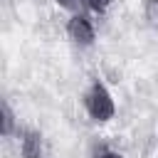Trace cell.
Here are the masks:
<instances>
[{
	"label": "cell",
	"instance_id": "cell-1",
	"mask_svg": "<svg viewBox=\"0 0 158 158\" xmlns=\"http://www.w3.org/2000/svg\"><path fill=\"white\" fill-rule=\"evenodd\" d=\"M84 109H86V114L91 116V121H96V123H104V121L114 118V114H116L114 96H111V91H109L99 79L91 81L89 89L84 91Z\"/></svg>",
	"mask_w": 158,
	"mask_h": 158
},
{
	"label": "cell",
	"instance_id": "cell-2",
	"mask_svg": "<svg viewBox=\"0 0 158 158\" xmlns=\"http://www.w3.org/2000/svg\"><path fill=\"white\" fill-rule=\"evenodd\" d=\"M67 35H69V40H72L74 44H79V47H89V44H94V40H96L94 22H91L84 12H77V15L69 17V22H67Z\"/></svg>",
	"mask_w": 158,
	"mask_h": 158
},
{
	"label": "cell",
	"instance_id": "cell-3",
	"mask_svg": "<svg viewBox=\"0 0 158 158\" xmlns=\"http://www.w3.org/2000/svg\"><path fill=\"white\" fill-rule=\"evenodd\" d=\"M20 151H22V158H42L44 151H42V136H40V131H35V128L22 131Z\"/></svg>",
	"mask_w": 158,
	"mask_h": 158
},
{
	"label": "cell",
	"instance_id": "cell-4",
	"mask_svg": "<svg viewBox=\"0 0 158 158\" xmlns=\"http://www.w3.org/2000/svg\"><path fill=\"white\" fill-rule=\"evenodd\" d=\"M12 128H15V116H12V109L7 101H2V136H12Z\"/></svg>",
	"mask_w": 158,
	"mask_h": 158
},
{
	"label": "cell",
	"instance_id": "cell-5",
	"mask_svg": "<svg viewBox=\"0 0 158 158\" xmlns=\"http://www.w3.org/2000/svg\"><path fill=\"white\" fill-rule=\"evenodd\" d=\"M143 15H146L148 25L158 27V0H146L143 2Z\"/></svg>",
	"mask_w": 158,
	"mask_h": 158
},
{
	"label": "cell",
	"instance_id": "cell-6",
	"mask_svg": "<svg viewBox=\"0 0 158 158\" xmlns=\"http://www.w3.org/2000/svg\"><path fill=\"white\" fill-rule=\"evenodd\" d=\"M84 5L94 12V15H104L106 10H109V5H111V0H84Z\"/></svg>",
	"mask_w": 158,
	"mask_h": 158
},
{
	"label": "cell",
	"instance_id": "cell-7",
	"mask_svg": "<svg viewBox=\"0 0 158 158\" xmlns=\"http://www.w3.org/2000/svg\"><path fill=\"white\" fill-rule=\"evenodd\" d=\"M94 158H126V156H121V153H116V151H111V148H99Z\"/></svg>",
	"mask_w": 158,
	"mask_h": 158
},
{
	"label": "cell",
	"instance_id": "cell-8",
	"mask_svg": "<svg viewBox=\"0 0 158 158\" xmlns=\"http://www.w3.org/2000/svg\"><path fill=\"white\" fill-rule=\"evenodd\" d=\"M57 2H62V5H69V2H72V0H57Z\"/></svg>",
	"mask_w": 158,
	"mask_h": 158
}]
</instances>
